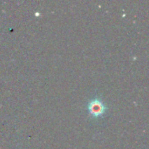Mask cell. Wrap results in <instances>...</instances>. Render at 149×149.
I'll list each match as a JSON object with an SVG mask.
<instances>
[{
    "instance_id": "obj_1",
    "label": "cell",
    "mask_w": 149,
    "mask_h": 149,
    "mask_svg": "<svg viewBox=\"0 0 149 149\" xmlns=\"http://www.w3.org/2000/svg\"><path fill=\"white\" fill-rule=\"evenodd\" d=\"M88 109H89V112L90 113L94 116V117H98L100 115H101L104 111H105V106L98 100H93L90 104H89V107H88Z\"/></svg>"
}]
</instances>
